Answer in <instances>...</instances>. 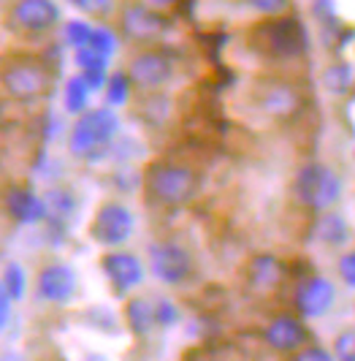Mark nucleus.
<instances>
[{"mask_svg": "<svg viewBox=\"0 0 355 361\" xmlns=\"http://www.w3.org/2000/svg\"><path fill=\"white\" fill-rule=\"evenodd\" d=\"M8 318H11V299H8L6 288L0 286V329H6Z\"/></svg>", "mask_w": 355, "mask_h": 361, "instance_id": "c756f323", "label": "nucleus"}, {"mask_svg": "<svg viewBox=\"0 0 355 361\" xmlns=\"http://www.w3.org/2000/svg\"><path fill=\"white\" fill-rule=\"evenodd\" d=\"M282 274H285V267L280 264V258H274V255L268 253H258L247 267L249 286L255 290H263V293L277 288L280 280H282Z\"/></svg>", "mask_w": 355, "mask_h": 361, "instance_id": "f3484780", "label": "nucleus"}, {"mask_svg": "<svg viewBox=\"0 0 355 361\" xmlns=\"http://www.w3.org/2000/svg\"><path fill=\"white\" fill-rule=\"evenodd\" d=\"M353 264H355V255L353 253H344V255H342V261H339V271H342V277H344V283H347L350 288L355 286Z\"/></svg>", "mask_w": 355, "mask_h": 361, "instance_id": "c85d7f7f", "label": "nucleus"}, {"mask_svg": "<svg viewBox=\"0 0 355 361\" xmlns=\"http://www.w3.org/2000/svg\"><path fill=\"white\" fill-rule=\"evenodd\" d=\"M290 361H334V356H331V353H325V350L318 348V345H309V348L296 350Z\"/></svg>", "mask_w": 355, "mask_h": 361, "instance_id": "cd10ccee", "label": "nucleus"}, {"mask_svg": "<svg viewBox=\"0 0 355 361\" xmlns=\"http://www.w3.org/2000/svg\"><path fill=\"white\" fill-rule=\"evenodd\" d=\"M334 299H337V288H334V283L331 280H325V277H306L299 283V288H296V310H299V315L304 318H320V315H325L331 305H334Z\"/></svg>", "mask_w": 355, "mask_h": 361, "instance_id": "f8f14e48", "label": "nucleus"}, {"mask_svg": "<svg viewBox=\"0 0 355 361\" xmlns=\"http://www.w3.org/2000/svg\"><path fill=\"white\" fill-rule=\"evenodd\" d=\"M106 101L111 104V106H123L125 101L130 98V79H127V73L125 71H117V73H111L106 79Z\"/></svg>", "mask_w": 355, "mask_h": 361, "instance_id": "4be33fe9", "label": "nucleus"}, {"mask_svg": "<svg viewBox=\"0 0 355 361\" xmlns=\"http://www.w3.org/2000/svg\"><path fill=\"white\" fill-rule=\"evenodd\" d=\"M101 267H104V274L108 277L111 288L117 296L127 293L130 288H136L144 280V267L142 261L133 253H125V250H111L101 258Z\"/></svg>", "mask_w": 355, "mask_h": 361, "instance_id": "ddd939ff", "label": "nucleus"}, {"mask_svg": "<svg viewBox=\"0 0 355 361\" xmlns=\"http://www.w3.org/2000/svg\"><path fill=\"white\" fill-rule=\"evenodd\" d=\"M201 180L185 163L155 161L144 171V190L147 199L160 207H182L198 196Z\"/></svg>", "mask_w": 355, "mask_h": 361, "instance_id": "f257e3e1", "label": "nucleus"}, {"mask_svg": "<svg viewBox=\"0 0 355 361\" xmlns=\"http://www.w3.org/2000/svg\"><path fill=\"white\" fill-rule=\"evenodd\" d=\"M82 11H106L108 8V3H87V0H79L76 3Z\"/></svg>", "mask_w": 355, "mask_h": 361, "instance_id": "7c9ffc66", "label": "nucleus"}, {"mask_svg": "<svg viewBox=\"0 0 355 361\" xmlns=\"http://www.w3.org/2000/svg\"><path fill=\"white\" fill-rule=\"evenodd\" d=\"M133 228H136L133 212L120 201H106L98 207L89 223V236L104 247H120L133 236Z\"/></svg>", "mask_w": 355, "mask_h": 361, "instance_id": "39448f33", "label": "nucleus"}, {"mask_svg": "<svg viewBox=\"0 0 355 361\" xmlns=\"http://www.w3.org/2000/svg\"><path fill=\"white\" fill-rule=\"evenodd\" d=\"M89 36H92V25L85 22V19H76V22H71L66 27V41H68V47H71L73 52L76 49H85L89 44Z\"/></svg>", "mask_w": 355, "mask_h": 361, "instance_id": "393cba45", "label": "nucleus"}, {"mask_svg": "<svg viewBox=\"0 0 355 361\" xmlns=\"http://www.w3.org/2000/svg\"><path fill=\"white\" fill-rule=\"evenodd\" d=\"M315 236L325 245H339L347 239V223L339 215H323L315 226Z\"/></svg>", "mask_w": 355, "mask_h": 361, "instance_id": "aec40b11", "label": "nucleus"}, {"mask_svg": "<svg viewBox=\"0 0 355 361\" xmlns=\"http://www.w3.org/2000/svg\"><path fill=\"white\" fill-rule=\"evenodd\" d=\"M87 101H89V87L85 85V79L82 76H71L68 85H66V109L71 114H79V111L87 109Z\"/></svg>", "mask_w": 355, "mask_h": 361, "instance_id": "412c9836", "label": "nucleus"}, {"mask_svg": "<svg viewBox=\"0 0 355 361\" xmlns=\"http://www.w3.org/2000/svg\"><path fill=\"white\" fill-rule=\"evenodd\" d=\"M293 193L304 207H309L315 212H325L328 207H334L339 201L342 180L334 169H328L323 163H306L296 174Z\"/></svg>", "mask_w": 355, "mask_h": 361, "instance_id": "7ed1b4c3", "label": "nucleus"}, {"mask_svg": "<svg viewBox=\"0 0 355 361\" xmlns=\"http://www.w3.org/2000/svg\"><path fill=\"white\" fill-rule=\"evenodd\" d=\"M120 25L125 36L139 44H152L168 33V19L147 6H125L120 14Z\"/></svg>", "mask_w": 355, "mask_h": 361, "instance_id": "1a4fd4ad", "label": "nucleus"}, {"mask_svg": "<svg viewBox=\"0 0 355 361\" xmlns=\"http://www.w3.org/2000/svg\"><path fill=\"white\" fill-rule=\"evenodd\" d=\"M6 209L17 223H41L44 217L49 215L46 201H41L27 188H11L6 193Z\"/></svg>", "mask_w": 355, "mask_h": 361, "instance_id": "dca6fc26", "label": "nucleus"}, {"mask_svg": "<svg viewBox=\"0 0 355 361\" xmlns=\"http://www.w3.org/2000/svg\"><path fill=\"white\" fill-rule=\"evenodd\" d=\"M334 350H337L339 361H355V331L353 329H344L334 343Z\"/></svg>", "mask_w": 355, "mask_h": 361, "instance_id": "a878e982", "label": "nucleus"}, {"mask_svg": "<svg viewBox=\"0 0 355 361\" xmlns=\"http://www.w3.org/2000/svg\"><path fill=\"white\" fill-rule=\"evenodd\" d=\"M76 271L68 264H49L38 271L36 277V293L38 299L49 302V305H68L76 293Z\"/></svg>", "mask_w": 355, "mask_h": 361, "instance_id": "9d476101", "label": "nucleus"}, {"mask_svg": "<svg viewBox=\"0 0 355 361\" xmlns=\"http://www.w3.org/2000/svg\"><path fill=\"white\" fill-rule=\"evenodd\" d=\"M127 79L130 85L142 87V90H160L166 87L174 73H177V66H174V57L163 49H149V52H139L133 60H130V68H127Z\"/></svg>", "mask_w": 355, "mask_h": 361, "instance_id": "6e6552de", "label": "nucleus"}, {"mask_svg": "<svg viewBox=\"0 0 355 361\" xmlns=\"http://www.w3.org/2000/svg\"><path fill=\"white\" fill-rule=\"evenodd\" d=\"M11 19L27 33H46L60 19V8L49 0H22L14 6Z\"/></svg>", "mask_w": 355, "mask_h": 361, "instance_id": "2eb2a0df", "label": "nucleus"}, {"mask_svg": "<svg viewBox=\"0 0 355 361\" xmlns=\"http://www.w3.org/2000/svg\"><path fill=\"white\" fill-rule=\"evenodd\" d=\"M263 340L268 348L280 350V353H296L301 350L306 340H309V329L304 326L301 318L296 315H280L266 326L263 331Z\"/></svg>", "mask_w": 355, "mask_h": 361, "instance_id": "4468645a", "label": "nucleus"}, {"mask_svg": "<svg viewBox=\"0 0 355 361\" xmlns=\"http://www.w3.org/2000/svg\"><path fill=\"white\" fill-rule=\"evenodd\" d=\"M323 85L331 95H350L353 92V66L350 63L331 66L323 76Z\"/></svg>", "mask_w": 355, "mask_h": 361, "instance_id": "6ab92c4d", "label": "nucleus"}, {"mask_svg": "<svg viewBox=\"0 0 355 361\" xmlns=\"http://www.w3.org/2000/svg\"><path fill=\"white\" fill-rule=\"evenodd\" d=\"M152 310H155V326H174L179 321L177 305L168 299H160L158 305H152Z\"/></svg>", "mask_w": 355, "mask_h": 361, "instance_id": "bb28decb", "label": "nucleus"}, {"mask_svg": "<svg viewBox=\"0 0 355 361\" xmlns=\"http://www.w3.org/2000/svg\"><path fill=\"white\" fill-rule=\"evenodd\" d=\"M258 104L271 117H293L301 106V92L285 79H266L258 85Z\"/></svg>", "mask_w": 355, "mask_h": 361, "instance_id": "9b49d317", "label": "nucleus"}, {"mask_svg": "<svg viewBox=\"0 0 355 361\" xmlns=\"http://www.w3.org/2000/svg\"><path fill=\"white\" fill-rule=\"evenodd\" d=\"M125 324H127V329H130L136 337H147V334L155 329V310H152V302L144 299V296L130 299L127 307H125Z\"/></svg>", "mask_w": 355, "mask_h": 361, "instance_id": "a211bd4d", "label": "nucleus"}, {"mask_svg": "<svg viewBox=\"0 0 355 361\" xmlns=\"http://www.w3.org/2000/svg\"><path fill=\"white\" fill-rule=\"evenodd\" d=\"M3 87L14 98L33 101L52 90V71L36 60H14L3 71Z\"/></svg>", "mask_w": 355, "mask_h": 361, "instance_id": "423d86ee", "label": "nucleus"}, {"mask_svg": "<svg viewBox=\"0 0 355 361\" xmlns=\"http://www.w3.org/2000/svg\"><path fill=\"white\" fill-rule=\"evenodd\" d=\"M252 44L258 52L274 60H296L309 49V33L299 17H274L252 30Z\"/></svg>", "mask_w": 355, "mask_h": 361, "instance_id": "f03ea898", "label": "nucleus"}, {"mask_svg": "<svg viewBox=\"0 0 355 361\" xmlns=\"http://www.w3.org/2000/svg\"><path fill=\"white\" fill-rule=\"evenodd\" d=\"M87 47L92 52L101 54V57L111 60V54L117 49V36H114V30H108V27H92V36H89Z\"/></svg>", "mask_w": 355, "mask_h": 361, "instance_id": "b1692460", "label": "nucleus"}, {"mask_svg": "<svg viewBox=\"0 0 355 361\" xmlns=\"http://www.w3.org/2000/svg\"><path fill=\"white\" fill-rule=\"evenodd\" d=\"M0 286L6 288V293H8V299H11V302H14V299H22V296H25V288H27L25 269H22L19 264H8V267H6V271H3Z\"/></svg>", "mask_w": 355, "mask_h": 361, "instance_id": "5701e85b", "label": "nucleus"}, {"mask_svg": "<svg viewBox=\"0 0 355 361\" xmlns=\"http://www.w3.org/2000/svg\"><path fill=\"white\" fill-rule=\"evenodd\" d=\"M149 267L158 280L168 283V286H179L193 274V255L185 245L163 239L149 247Z\"/></svg>", "mask_w": 355, "mask_h": 361, "instance_id": "0eeeda50", "label": "nucleus"}, {"mask_svg": "<svg viewBox=\"0 0 355 361\" xmlns=\"http://www.w3.org/2000/svg\"><path fill=\"white\" fill-rule=\"evenodd\" d=\"M117 130H120V117L111 109H89L76 120L68 147L79 158L92 155L95 149H104L106 145H111Z\"/></svg>", "mask_w": 355, "mask_h": 361, "instance_id": "20e7f679", "label": "nucleus"}]
</instances>
